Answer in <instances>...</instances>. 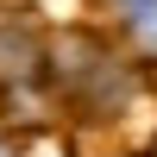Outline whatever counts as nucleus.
<instances>
[{"label": "nucleus", "mask_w": 157, "mask_h": 157, "mask_svg": "<svg viewBox=\"0 0 157 157\" xmlns=\"http://www.w3.org/2000/svg\"><path fill=\"white\" fill-rule=\"evenodd\" d=\"M57 82L82 107H120L126 101V69L101 38H63L57 44Z\"/></svg>", "instance_id": "nucleus-1"}, {"label": "nucleus", "mask_w": 157, "mask_h": 157, "mask_svg": "<svg viewBox=\"0 0 157 157\" xmlns=\"http://www.w3.org/2000/svg\"><path fill=\"white\" fill-rule=\"evenodd\" d=\"M32 38L25 32H0V75H32Z\"/></svg>", "instance_id": "nucleus-2"}, {"label": "nucleus", "mask_w": 157, "mask_h": 157, "mask_svg": "<svg viewBox=\"0 0 157 157\" xmlns=\"http://www.w3.org/2000/svg\"><path fill=\"white\" fill-rule=\"evenodd\" d=\"M120 19L132 25L145 44H157V0H120Z\"/></svg>", "instance_id": "nucleus-3"}, {"label": "nucleus", "mask_w": 157, "mask_h": 157, "mask_svg": "<svg viewBox=\"0 0 157 157\" xmlns=\"http://www.w3.org/2000/svg\"><path fill=\"white\" fill-rule=\"evenodd\" d=\"M0 157H13V151H0Z\"/></svg>", "instance_id": "nucleus-4"}, {"label": "nucleus", "mask_w": 157, "mask_h": 157, "mask_svg": "<svg viewBox=\"0 0 157 157\" xmlns=\"http://www.w3.org/2000/svg\"><path fill=\"white\" fill-rule=\"evenodd\" d=\"M151 157H157V151H151Z\"/></svg>", "instance_id": "nucleus-5"}]
</instances>
